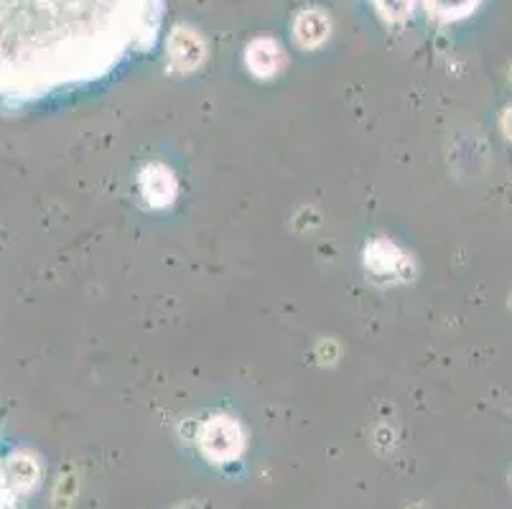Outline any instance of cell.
<instances>
[{
  "label": "cell",
  "mask_w": 512,
  "mask_h": 509,
  "mask_svg": "<svg viewBox=\"0 0 512 509\" xmlns=\"http://www.w3.org/2000/svg\"><path fill=\"white\" fill-rule=\"evenodd\" d=\"M161 0H0V107H21L118 69L156 44Z\"/></svg>",
  "instance_id": "6da1fadb"
},
{
  "label": "cell",
  "mask_w": 512,
  "mask_h": 509,
  "mask_svg": "<svg viewBox=\"0 0 512 509\" xmlns=\"http://www.w3.org/2000/svg\"><path fill=\"white\" fill-rule=\"evenodd\" d=\"M199 443H202L204 456H209L217 464H225V461H235L242 454V431L232 418L217 415L209 423H204Z\"/></svg>",
  "instance_id": "7a4b0ae2"
},
{
  "label": "cell",
  "mask_w": 512,
  "mask_h": 509,
  "mask_svg": "<svg viewBox=\"0 0 512 509\" xmlns=\"http://www.w3.org/2000/svg\"><path fill=\"white\" fill-rule=\"evenodd\" d=\"M204 44L192 28H176L169 39V59L171 67L179 72H192L202 64L204 59Z\"/></svg>",
  "instance_id": "3957f363"
},
{
  "label": "cell",
  "mask_w": 512,
  "mask_h": 509,
  "mask_svg": "<svg viewBox=\"0 0 512 509\" xmlns=\"http://www.w3.org/2000/svg\"><path fill=\"white\" fill-rule=\"evenodd\" d=\"M141 186L143 196H146L151 207H166V204L174 202L176 181L169 168L148 166L141 176Z\"/></svg>",
  "instance_id": "277c9868"
},
{
  "label": "cell",
  "mask_w": 512,
  "mask_h": 509,
  "mask_svg": "<svg viewBox=\"0 0 512 509\" xmlns=\"http://www.w3.org/2000/svg\"><path fill=\"white\" fill-rule=\"evenodd\" d=\"M286 56L273 39H258L248 49V64L258 77H273L283 67Z\"/></svg>",
  "instance_id": "5b68a950"
},
{
  "label": "cell",
  "mask_w": 512,
  "mask_h": 509,
  "mask_svg": "<svg viewBox=\"0 0 512 509\" xmlns=\"http://www.w3.org/2000/svg\"><path fill=\"white\" fill-rule=\"evenodd\" d=\"M329 36V18L319 11L311 8L296 18V39L301 46H319L321 41Z\"/></svg>",
  "instance_id": "8992f818"
},
{
  "label": "cell",
  "mask_w": 512,
  "mask_h": 509,
  "mask_svg": "<svg viewBox=\"0 0 512 509\" xmlns=\"http://www.w3.org/2000/svg\"><path fill=\"white\" fill-rule=\"evenodd\" d=\"M428 11L439 18H459L469 13L474 6V0H426Z\"/></svg>",
  "instance_id": "52a82bcc"
},
{
  "label": "cell",
  "mask_w": 512,
  "mask_h": 509,
  "mask_svg": "<svg viewBox=\"0 0 512 509\" xmlns=\"http://www.w3.org/2000/svg\"><path fill=\"white\" fill-rule=\"evenodd\" d=\"M377 6L385 16L390 18H400L408 13V6H411V0H377Z\"/></svg>",
  "instance_id": "ba28073f"
}]
</instances>
